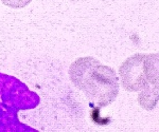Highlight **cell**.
I'll list each match as a JSON object with an SVG mask.
<instances>
[{
    "mask_svg": "<svg viewBox=\"0 0 159 132\" xmlns=\"http://www.w3.org/2000/svg\"><path fill=\"white\" fill-rule=\"evenodd\" d=\"M70 80L88 97L90 105L103 108L117 98L120 83L112 68L94 57H80L69 68Z\"/></svg>",
    "mask_w": 159,
    "mask_h": 132,
    "instance_id": "1",
    "label": "cell"
},
{
    "mask_svg": "<svg viewBox=\"0 0 159 132\" xmlns=\"http://www.w3.org/2000/svg\"><path fill=\"white\" fill-rule=\"evenodd\" d=\"M122 87L129 92H138V103L145 110L158 104V53L135 54L120 66Z\"/></svg>",
    "mask_w": 159,
    "mask_h": 132,
    "instance_id": "2",
    "label": "cell"
},
{
    "mask_svg": "<svg viewBox=\"0 0 159 132\" xmlns=\"http://www.w3.org/2000/svg\"><path fill=\"white\" fill-rule=\"evenodd\" d=\"M40 97L17 77L0 72V132H37L21 123L18 112L36 108Z\"/></svg>",
    "mask_w": 159,
    "mask_h": 132,
    "instance_id": "3",
    "label": "cell"
},
{
    "mask_svg": "<svg viewBox=\"0 0 159 132\" xmlns=\"http://www.w3.org/2000/svg\"><path fill=\"white\" fill-rule=\"evenodd\" d=\"M32 0H1L4 6L12 7V9H21L31 3Z\"/></svg>",
    "mask_w": 159,
    "mask_h": 132,
    "instance_id": "4",
    "label": "cell"
}]
</instances>
